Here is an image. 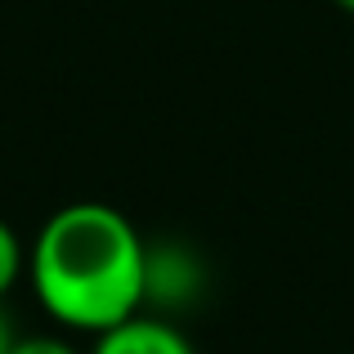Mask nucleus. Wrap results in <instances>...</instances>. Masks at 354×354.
Listing matches in <instances>:
<instances>
[{"mask_svg": "<svg viewBox=\"0 0 354 354\" xmlns=\"http://www.w3.org/2000/svg\"><path fill=\"white\" fill-rule=\"evenodd\" d=\"M27 283L59 328L99 337L148 305V242L108 202H68L27 242Z\"/></svg>", "mask_w": 354, "mask_h": 354, "instance_id": "1", "label": "nucleus"}, {"mask_svg": "<svg viewBox=\"0 0 354 354\" xmlns=\"http://www.w3.org/2000/svg\"><path fill=\"white\" fill-rule=\"evenodd\" d=\"M90 354H198L193 341L184 337V328H175L162 314H130L126 323L99 332Z\"/></svg>", "mask_w": 354, "mask_h": 354, "instance_id": "2", "label": "nucleus"}, {"mask_svg": "<svg viewBox=\"0 0 354 354\" xmlns=\"http://www.w3.org/2000/svg\"><path fill=\"white\" fill-rule=\"evenodd\" d=\"M18 278H27V242L0 216V301L18 287Z\"/></svg>", "mask_w": 354, "mask_h": 354, "instance_id": "3", "label": "nucleus"}, {"mask_svg": "<svg viewBox=\"0 0 354 354\" xmlns=\"http://www.w3.org/2000/svg\"><path fill=\"white\" fill-rule=\"evenodd\" d=\"M9 354H81V350L63 337H18Z\"/></svg>", "mask_w": 354, "mask_h": 354, "instance_id": "4", "label": "nucleus"}, {"mask_svg": "<svg viewBox=\"0 0 354 354\" xmlns=\"http://www.w3.org/2000/svg\"><path fill=\"white\" fill-rule=\"evenodd\" d=\"M14 341H18V328L9 323L5 305H0V354H9V350H14Z\"/></svg>", "mask_w": 354, "mask_h": 354, "instance_id": "5", "label": "nucleus"}, {"mask_svg": "<svg viewBox=\"0 0 354 354\" xmlns=\"http://www.w3.org/2000/svg\"><path fill=\"white\" fill-rule=\"evenodd\" d=\"M337 5H341V9H346V14H354V0H337Z\"/></svg>", "mask_w": 354, "mask_h": 354, "instance_id": "6", "label": "nucleus"}]
</instances>
